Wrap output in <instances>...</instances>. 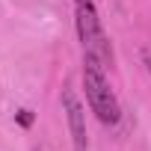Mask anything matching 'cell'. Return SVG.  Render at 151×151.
Instances as JSON below:
<instances>
[{"instance_id":"6da1fadb","label":"cell","mask_w":151,"mask_h":151,"mask_svg":"<svg viewBox=\"0 0 151 151\" xmlns=\"http://www.w3.org/2000/svg\"><path fill=\"white\" fill-rule=\"evenodd\" d=\"M83 89H86V104L98 116L101 124H119L122 122V104L110 86L107 68L89 56H83Z\"/></svg>"},{"instance_id":"5b68a950","label":"cell","mask_w":151,"mask_h":151,"mask_svg":"<svg viewBox=\"0 0 151 151\" xmlns=\"http://www.w3.org/2000/svg\"><path fill=\"white\" fill-rule=\"evenodd\" d=\"M145 62H148V71H151V50H145Z\"/></svg>"},{"instance_id":"7a4b0ae2","label":"cell","mask_w":151,"mask_h":151,"mask_svg":"<svg viewBox=\"0 0 151 151\" xmlns=\"http://www.w3.org/2000/svg\"><path fill=\"white\" fill-rule=\"evenodd\" d=\"M74 27H77V39L83 47V56L101 62L104 68L113 65V45L110 36L104 33L101 15L92 0H74Z\"/></svg>"},{"instance_id":"277c9868","label":"cell","mask_w":151,"mask_h":151,"mask_svg":"<svg viewBox=\"0 0 151 151\" xmlns=\"http://www.w3.org/2000/svg\"><path fill=\"white\" fill-rule=\"evenodd\" d=\"M18 122H21L24 127H30V124H33V113H30V110H21V113H18Z\"/></svg>"},{"instance_id":"3957f363","label":"cell","mask_w":151,"mask_h":151,"mask_svg":"<svg viewBox=\"0 0 151 151\" xmlns=\"http://www.w3.org/2000/svg\"><path fill=\"white\" fill-rule=\"evenodd\" d=\"M62 110H65V119H68V130H71V142H74V151H86L89 148V133H86V110L77 98L71 86L62 89Z\"/></svg>"}]
</instances>
